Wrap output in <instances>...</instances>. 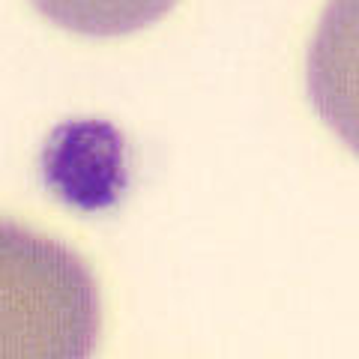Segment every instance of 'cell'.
Returning a JSON list of instances; mask_svg holds the SVG:
<instances>
[{"instance_id":"cell-1","label":"cell","mask_w":359,"mask_h":359,"mask_svg":"<svg viewBox=\"0 0 359 359\" xmlns=\"http://www.w3.org/2000/svg\"><path fill=\"white\" fill-rule=\"evenodd\" d=\"M99 290L69 245L0 219V359H90Z\"/></svg>"},{"instance_id":"cell-2","label":"cell","mask_w":359,"mask_h":359,"mask_svg":"<svg viewBox=\"0 0 359 359\" xmlns=\"http://www.w3.org/2000/svg\"><path fill=\"white\" fill-rule=\"evenodd\" d=\"M309 93L320 117L359 153V0L323 13L309 51Z\"/></svg>"}]
</instances>
